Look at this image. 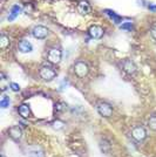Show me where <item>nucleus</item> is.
<instances>
[{"label":"nucleus","instance_id":"obj_1","mask_svg":"<svg viewBox=\"0 0 156 157\" xmlns=\"http://www.w3.org/2000/svg\"><path fill=\"white\" fill-rule=\"evenodd\" d=\"M39 75L44 81H48V82H49V81H52L53 78H57L58 73H57V71H55L53 67H51V66H42L39 72Z\"/></svg>","mask_w":156,"mask_h":157},{"label":"nucleus","instance_id":"obj_25","mask_svg":"<svg viewBox=\"0 0 156 157\" xmlns=\"http://www.w3.org/2000/svg\"><path fill=\"white\" fill-rule=\"evenodd\" d=\"M0 157H5V156H4V155H1V156H0Z\"/></svg>","mask_w":156,"mask_h":157},{"label":"nucleus","instance_id":"obj_2","mask_svg":"<svg viewBox=\"0 0 156 157\" xmlns=\"http://www.w3.org/2000/svg\"><path fill=\"white\" fill-rule=\"evenodd\" d=\"M62 59V52L59 48H51L47 54V60L53 63V65H58Z\"/></svg>","mask_w":156,"mask_h":157},{"label":"nucleus","instance_id":"obj_19","mask_svg":"<svg viewBox=\"0 0 156 157\" xmlns=\"http://www.w3.org/2000/svg\"><path fill=\"white\" fill-rule=\"evenodd\" d=\"M64 125H65V123H64L62 121H60V120H57V121H54V122H53V128H54V129H57V130L62 129V128H64Z\"/></svg>","mask_w":156,"mask_h":157},{"label":"nucleus","instance_id":"obj_7","mask_svg":"<svg viewBox=\"0 0 156 157\" xmlns=\"http://www.w3.org/2000/svg\"><path fill=\"white\" fill-rule=\"evenodd\" d=\"M8 135L14 142H19L20 140L22 138V130H21V128L19 125H14V127H11L8 129Z\"/></svg>","mask_w":156,"mask_h":157},{"label":"nucleus","instance_id":"obj_13","mask_svg":"<svg viewBox=\"0 0 156 157\" xmlns=\"http://www.w3.org/2000/svg\"><path fill=\"white\" fill-rule=\"evenodd\" d=\"M28 156L29 157H44V154L40 148L38 147H32L28 149Z\"/></svg>","mask_w":156,"mask_h":157},{"label":"nucleus","instance_id":"obj_10","mask_svg":"<svg viewBox=\"0 0 156 157\" xmlns=\"http://www.w3.org/2000/svg\"><path fill=\"white\" fill-rule=\"evenodd\" d=\"M78 11L81 14H84V15L85 14H89L92 12V7L89 5V2L86 1V0H81L78 4Z\"/></svg>","mask_w":156,"mask_h":157},{"label":"nucleus","instance_id":"obj_8","mask_svg":"<svg viewBox=\"0 0 156 157\" xmlns=\"http://www.w3.org/2000/svg\"><path fill=\"white\" fill-rule=\"evenodd\" d=\"M89 36L93 38V39H101L102 36H103V28L100 26H96V25H94V26H92L89 28Z\"/></svg>","mask_w":156,"mask_h":157},{"label":"nucleus","instance_id":"obj_9","mask_svg":"<svg viewBox=\"0 0 156 157\" xmlns=\"http://www.w3.org/2000/svg\"><path fill=\"white\" fill-rule=\"evenodd\" d=\"M122 68L124 72H127L129 75H135L137 72L136 66L134 65V62H131L130 60H124L122 62Z\"/></svg>","mask_w":156,"mask_h":157},{"label":"nucleus","instance_id":"obj_6","mask_svg":"<svg viewBox=\"0 0 156 157\" xmlns=\"http://www.w3.org/2000/svg\"><path fill=\"white\" fill-rule=\"evenodd\" d=\"M49 31L44 26H35L32 29V34L35 39H45L47 38Z\"/></svg>","mask_w":156,"mask_h":157},{"label":"nucleus","instance_id":"obj_4","mask_svg":"<svg viewBox=\"0 0 156 157\" xmlns=\"http://www.w3.org/2000/svg\"><path fill=\"white\" fill-rule=\"evenodd\" d=\"M96 108H98L99 114L101 116H103V117H111L113 115V108H111V105L109 103L100 102V103H98Z\"/></svg>","mask_w":156,"mask_h":157},{"label":"nucleus","instance_id":"obj_18","mask_svg":"<svg viewBox=\"0 0 156 157\" xmlns=\"http://www.w3.org/2000/svg\"><path fill=\"white\" fill-rule=\"evenodd\" d=\"M148 125L150 127V129H151V130L156 131V115H154V116H151V117L149 118V121H148Z\"/></svg>","mask_w":156,"mask_h":157},{"label":"nucleus","instance_id":"obj_24","mask_svg":"<svg viewBox=\"0 0 156 157\" xmlns=\"http://www.w3.org/2000/svg\"><path fill=\"white\" fill-rule=\"evenodd\" d=\"M149 8L151 10V11H156V6H153V5H150Z\"/></svg>","mask_w":156,"mask_h":157},{"label":"nucleus","instance_id":"obj_12","mask_svg":"<svg viewBox=\"0 0 156 157\" xmlns=\"http://www.w3.org/2000/svg\"><path fill=\"white\" fill-rule=\"evenodd\" d=\"M19 114H20V116L21 117H24V118H28L31 115H32V113H31V109H29V107L27 105H21L19 107Z\"/></svg>","mask_w":156,"mask_h":157},{"label":"nucleus","instance_id":"obj_21","mask_svg":"<svg viewBox=\"0 0 156 157\" xmlns=\"http://www.w3.org/2000/svg\"><path fill=\"white\" fill-rule=\"evenodd\" d=\"M10 87H11V89H12L13 92H15V93L20 92V86L18 85V83H15V82H12V83L10 85Z\"/></svg>","mask_w":156,"mask_h":157},{"label":"nucleus","instance_id":"obj_3","mask_svg":"<svg viewBox=\"0 0 156 157\" xmlns=\"http://www.w3.org/2000/svg\"><path fill=\"white\" fill-rule=\"evenodd\" d=\"M89 72L88 65L84 61H78L74 63V73L78 75L79 78H85Z\"/></svg>","mask_w":156,"mask_h":157},{"label":"nucleus","instance_id":"obj_15","mask_svg":"<svg viewBox=\"0 0 156 157\" xmlns=\"http://www.w3.org/2000/svg\"><path fill=\"white\" fill-rule=\"evenodd\" d=\"M10 38L6 36L5 34H1V36H0V48L4 51V49H6L7 47L10 46Z\"/></svg>","mask_w":156,"mask_h":157},{"label":"nucleus","instance_id":"obj_11","mask_svg":"<svg viewBox=\"0 0 156 157\" xmlns=\"http://www.w3.org/2000/svg\"><path fill=\"white\" fill-rule=\"evenodd\" d=\"M33 49L32 44L27 40H21L19 42V51L21 53H31Z\"/></svg>","mask_w":156,"mask_h":157},{"label":"nucleus","instance_id":"obj_22","mask_svg":"<svg viewBox=\"0 0 156 157\" xmlns=\"http://www.w3.org/2000/svg\"><path fill=\"white\" fill-rule=\"evenodd\" d=\"M65 103H58V105H55V109H57V111H62L65 109Z\"/></svg>","mask_w":156,"mask_h":157},{"label":"nucleus","instance_id":"obj_16","mask_svg":"<svg viewBox=\"0 0 156 157\" xmlns=\"http://www.w3.org/2000/svg\"><path fill=\"white\" fill-rule=\"evenodd\" d=\"M20 12H21V7L18 6V5L13 6L12 7L11 13H10V15H8V20H14L20 14Z\"/></svg>","mask_w":156,"mask_h":157},{"label":"nucleus","instance_id":"obj_23","mask_svg":"<svg viewBox=\"0 0 156 157\" xmlns=\"http://www.w3.org/2000/svg\"><path fill=\"white\" fill-rule=\"evenodd\" d=\"M150 34H151V36H153V39L156 40V25L153 28H151V31H150Z\"/></svg>","mask_w":156,"mask_h":157},{"label":"nucleus","instance_id":"obj_17","mask_svg":"<svg viewBox=\"0 0 156 157\" xmlns=\"http://www.w3.org/2000/svg\"><path fill=\"white\" fill-rule=\"evenodd\" d=\"M10 103H11V100H10V98L8 96H6V95H4L2 96V98H1V101H0V107L1 108H7V107H10Z\"/></svg>","mask_w":156,"mask_h":157},{"label":"nucleus","instance_id":"obj_20","mask_svg":"<svg viewBox=\"0 0 156 157\" xmlns=\"http://www.w3.org/2000/svg\"><path fill=\"white\" fill-rule=\"evenodd\" d=\"M121 29H124V31H131L133 29V24L129 22V21H127V22H123L121 26H120Z\"/></svg>","mask_w":156,"mask_h":157},{"label":"nucleus","instance_id":"obj_14","mask_svg":"<svg viewBox=\"0 0 156 157\" xmlns=\"http://www.w3.org/2000/svg\"><path fill=\"white\" fill-rule=\"evenodd\" d=\"M104 12H106V14H107V15L115 22V24H120V22H121V20H122L121 19V17H119L114 11H111V10H106Z\"/></svg>","mask_w":156,"mask_h":157},{"label":"nucleus","instance_id":"obj_5","mask_svg":"<svg viewBox=\"0 0 156 157\" xmlns=\"http://www.w3.org/2000/svg\"><path fill=\"white\" fill-rule=\"evenodd\" d=\"M131 137L138 141V142H141V141H143L144 138L147 137V131L141 125H136V127H134L131 129Z\"/></svg>","mask_w":156,"mask_h":157}]
</instances>
